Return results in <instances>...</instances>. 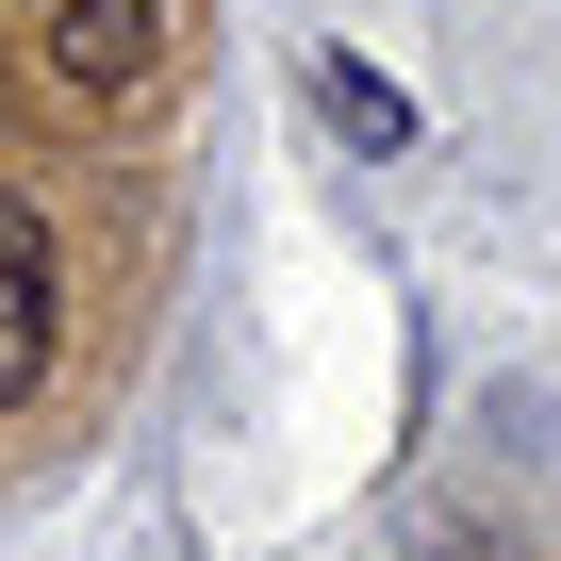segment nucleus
I'll list each match as a JSON object with an SVG mask.
<instances>
[{
  "mask_svg": "<svg viewBox=\"0 0 561 561\" xmlns=\"http://www.w3.org/2000/svg\"><path fill=\"white\" fill-rule=\"evenodd\" d=\"M430 561H495V545H430Z\"/></svg>",
  "mask_w": 561,
  "mask_h": 561,
  "instance_id": "nucleus-4",
  "label": "nucleus"
},
{
  "mask_svg": "<svg viewBox=\"0 0 561 561\" xmlns=\"http://www.w3.org/2000/svg\"><path fill=\"white\" fill-rule=\"evenodd\" d=\"M50 347H67V248L34 198H0V413L50 380Z\"/></svg>",
  "mask_w": 561,
  "mask_h": 561,
  "instance_id": "nucleus-2",
  "label": "nucleus"
},
{
  "mask_svg": "<svg viewBox=\"0 0 561 561\" xmlns=\"http://www.w3.org/2000/svg\"><path fill=\"white\" fill-rule=\"evenodd\" d=\"M314 116H331L347 149H413V100H397L380 67H347V50H314Z\"/></svg>",
  "mask_w": 561,
  "mask_h": 561,
  "instance_id": "nucleus-3",
  "label": "nucleus"
},
{
  "mask_svg": "<svg viewBox=\"0 0 561 561\" xmlns=\"http://www.w3.org/2000/svg\"><path fill=\"white\" fill-rule=\"evenodd\" d=\"M34 67H50L83 116H133V100H165L182 18H165V0H50V18H34Z\"/></svg>",
  "mask_w": 561,
  "mask_h": 561,
  "instance_id": "nucleus-1",
  "label": "nucleus"
}]
</instances>
